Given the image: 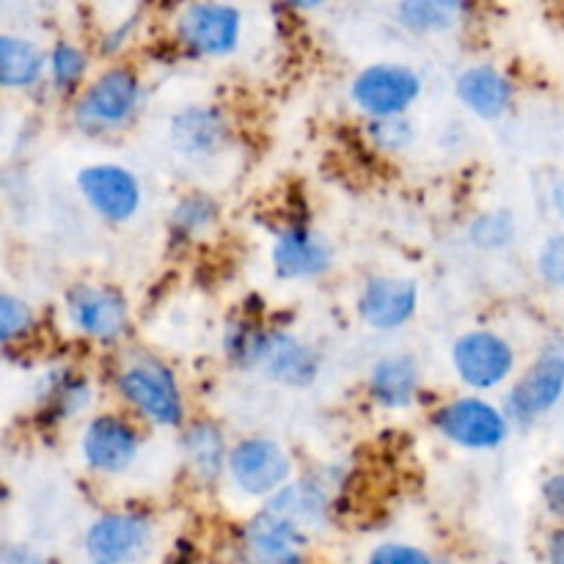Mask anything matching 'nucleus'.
<instances>
[{"label":"nucleus","mask_w":564,"mask_h":564,"mask_svg":"<svg viewBox=\"0 0 564 564\" xmlns=\"http://www.w3.org/2000/svg\"><path fill=\"white\" fill-rule=\"evenodd\" d=\"M518 237V220L510 209H490V213L477 215L468 224V242L477 251H505L516 242Z\"/></svg>","instance_id":"nucleus-26"},{"label":"nucleus","mask_w":564,"mask_h":564,"mask_svg":"<svg viewBox=\"0 0 564 564\" xmlns=\"http://www.w3.org/2000/svg\"><path fill=\"white\" fill-rule=\"evenodd\" d=\"M91 400V383L86 378H80V375H64L50 389V405H53L58 419L80 416L83 411H88Z\"/></svg>","instance_id":"nucleus-28"},{"label":"nucleus","mask_w":564,"mask_h":564,"mask_svg":"<svg viewBox=\"0 0 564 564\" xmlns=\"http://www.w3.org/2000/svg\"><path fill=\"white\" fill-rule=\"evenodd\" d=\"M564 397V341H551L527 372L512 383L505 413L512 424H534L549 416Z\"/></svg>","instance_id":"nucleus-9"},{"label":"nucleus","mask_w":564,"mask_h":564,"mask_svg":"<svg viewBox=\"0 0 564 564\" xmlns=\"http://www.w3.org/2000/svg\"><path fill=\"white\" fill-rule=\"evenodd\" d=\"M116 394L138 419L160 430L187 422V405L174 369L160 358L143 356L124 364L116 375Z\"/></svg>","instance_id":"nucleus-1"},{"label":"nucleus","mask_w":564,"mask_h":564,"mask_svg":"<svg viewBox=\"0 0 564 564\" xmlns=\"http://www.w3.org/2000/svg\"><path fill=\"white\" fill-rule=\"evenodd\" d=\"M33 323H36V314H33L31 303L9 295V292H0V345H9V341L31 334Z\"/></svg>","instance_id":"nucleus-30"},{"label":"nucleus","mask_w":564,"mask_h":564,"mask_svg":"<svg viewBox=\"0 0 564 564\" xmlns=\"http://www.w3.org/2000/svg\"><path fill=\"white\" fill-rule=\"evenodd\" d=\"M231 141V124L218 105H185L169 119V147L187 163L220 158Z\"/></svg>","instance_id":"nucleus-14"},{"label":"nucleus","mask_w":564,"mask_h":564,"mask_svg":"<svg viewBox=\"0 0 564 564\" xmlns=\"http://www.w3.org/2000/svg\"><path fill=\"white\" fill-rule=\"evenodd\" d=\"M141 430L121 413H97L80 433V457L99 477H121L141 455Z\"/></svg>","instance_id":"nucleus-12"},{"label":"nucleus","mask_w":564,"mask_h":564,"mask_svg":"<svg viewBox=\"0 0 564 564\" xmlns=\"http://www.w3.org/2000/svg\"><path fill=\"white\" fill-rule=\"evenodd\" d=\"M50 80L58 91H75L88 72V55L72 42H58L50 53Z\"/></svg>","instance_id":"nucleus-27"},{"label":"nucleus","mask_w":564,"mask_h":564,"mask_svg":"<svg viewBox=\"0 0 564 564\" xmlns=\"http://www.w3.org/2000/svg\"><path fill=\"white\" fill-rule=\"evenodd\" d=\"M229 446L224 430L209 419L187 422L182 433V457L191 479L202 488H213L226 477V460H229Z\"/></svg>","instance_id":"nucleus-21"},{"label":"nucleus","mask_w":564,"mask_h":564,"mask_svg":"<svg viewBox=\"0 0 564 564\" xmlns=\"http://www.w3.org/2000/svg\"><path fill=\"white\" fill-rule=\"evenodd\" d=\"M264 330L268 328L246 317L231 319L224 328V356L237 372H257Z\"/></svg>","instance_id":"nucleus-25"},{"label":"nucleus","mask_w":564,"mask_h":564,"mask_svg":"<svg viewBox=\"0 0 564 564\" xmlns=\"http://www.w3.org/2000/svg\"><path fill=\"white\" fill-rule=\"evenodd\" d=\"M549 560H551V564H564V527L556 529V532H551Z\"/></svg>","instance_id":"nucleus-35"},{"label":"nucleus","mask_w":564,"mask_h":564,"mask_svg":"<svg viewBox=\"0 0 564 564\" xmlns=\"http://www.w3.org/2000/svg\"><path fill=\"white\" fill-rule=\"evenodd\" d=\"M270 264L281 281L323 279L334 268V246L312 226L290 224L275 231L270 246Z\"/></svg>","instance_id":"nucleus-16"},{"label":"nucleus","mask_w":564,"mask_h":564,"mask_svg":"<svg viewBox=\"0 0 564 564\" xmlns=\"http://www.w3.org/2000/svg\"><path fill=\"white\" fill-rule=\"evenodd\" d=\"M430 424L438 438L466 452L501 449L512 430L505 408L479 394H460L455 400L441 402L430 416Z\"/></svg>","instance_id":"nucleus-4"},{"label":"nucleus","mask_w":564,"mask_h":564,"mask_svg":"<svg viewBox=\"0 0 564 564\" xmlns=\"http://www.w3.org/2000/svg\"><path fill=\"white\" fill-rule=\"evenodd\" d=\"M154 543V521L147 512L113 510L102 512L83 538L91 564H135L149 554Z\"/></svg>","instance_id":"nucleus-10"},{"label":"nucleus","mask_w":564,"mask_h":564,"mask_svg":"<svg viewBox=\"0 0 564 564\" xmlns=\"http://www.w3.org/2000/svg\"><path fill=\"white\" fill-rule=\"evenodd\" d=\"M257 372L275 386L308 389L319 378V352L292 330L268 328Z\"/></svg>","instance_id":"nucleus-17"},{"label":"nucleus","mask_w":564,"mask_h":564,"mask_svg":"<svg viewBox=\"0 0 564 564\" xmlns=\"http://www.w3.org/2000/svg\"><path fill=\"white\" fill-rule=\"evenodd\" d=\"M226 479L242 499L268 501L295 479L290 449L268 435H246L229 446Z\"/></svg>","instance_id":"nucleus-3"},{"label":"nucleus","mask_w":564,"mask_h":564,"mask_svg":"<svg viewBox=\"0 0 564 564\" xmlns=\"http://www.w3.org/2000/svg\"><path fill=\"white\" fill-rule=\"evenodd\" d=\"M176 42L198 58H226L240 47L242 14L220 0H193L176 14Z\"/></svg>","instance_id":"nucleus-7"},{"label":"nucleus","mask_w":564,"mask_h":564,"mask_svg":"<svg viewBox=\"0 0 564 564\" xmlns=\"http://www.w3.org/2000/svg\"><path fill=\"white\" fill-rule=\"evenodd\" d=\"M77 191L105 224H130L143 207V185L132 169L121 163H91L77 171Z\"/></svg>","instance_id":"nucleus-11"},{"label":"nucleus","mask_w":564,"mask_h":564,"mask_svg":"<svg viewBox=\"0 0 564 564\" xmlns=\"http://www.w3.org/2000/svg\"><path fill=\"white\" fill-rule=\"evenodd\" d=\"M367 135H369V143H372L378 152H386V154L408 152V149L413 147V141H416V130H413L408 116L369 121Z\"/></svg>","instance_id":"nucleus-29"},{"label":"nucleus","mask_w":564,"mask_h":564,"mask_svg":"<svg viewBox=\"0 0 564 564\" xmlns=\"http://www.w3.org/2000/svg\"><path fill=\"white\" fill-rule=\"evenodd\" d=\"M367 391L375 405L405 411L422 394V364L411 352H389L369 369Z\"/></svg>","instance_id":"nucleus-18"},{"label":"nucleus","mask_w":564,"mask_h":564,"mask_svg":"<svg viewBox=\"0 0 564 564\" xmlns=\"http://www.w3.org/2000/svg\"><path fill=\"white\" fill-rule=\"evenodd\" d=\"M66 319L83 339L119 345L132 328L127 297L108 284H75L66 292Z\"/></svg>","instance_id":"nucleus-8"},{"label":"nucleus","mask_w":564,"mask_h":564,"mask_svg":"<svg viewBox=\"0 0 564 564\" xmlns=\"http://www.w3.org/2000/svg\"><path fill=\"white\" fill-rule=\"evenodd\" d=\"M455 97L460 99L463 108L482 121H496L512 108L516 99V86L501 69L490 64L468 66L457 75Z\"/></svg>","instance_id":"nucleus-19"},{"label":"nucleus","mask_w":564,"mask_h":564,"mask_svg":"<svg viewBox=\"0 0 564 564\" xmlns=\"http://www.w3.org/2000/svg\"><path fill=\"white\" fill-rule=\"evenodd\" d=\"M367 564H438L424 549L413 543H400V540H389L369 551Z\"/></svg>","instance_id":"nucleus-32"},{"label":"nucleus","mask_w":564,"mask_h":564,"mask_svg":"<svg viewBox=\"0 0 564 564\" xmlns=\"http://www.w3.org/2000/svg\"><path fill=\"white\" fill-rule=\"evenodd\" d=\"M312 534L270 510L248 518L237 540L240 564H306Z\"/></svg>","instance_id":"nucleus-13"},{"label":"nucleus","mask_w":564,"mask_h":564,"mask_svg":"<svg viewBox=\"0 0 564 564\" xmlns=\"http://www.w3.org/2000/svg\"><path fill=\"white\" fill-rule=\"evenodd\" d=\"M424 91L422 75L405 64H369L352 77L350 83V102L356 105L358 113L375 119H394V116H408V110L419 102Z\"/></svg>","instance_id":"nucleus-6"},{"label":"nucleus","mask_w":564,"mask_h":564,"mask_svg":"<svg viewBox=\"0 0 564 564\" xmlns=\"http://www.w3.org/2000/svg\"><path fill=\"white\" fill-rule=\"evenodd\" d=\"M284 3L292 6V9H297V11H314V9H319L325 0H284Z\"/></svg>","instance_id":"nucleus-36"},{"label":"nucleus","mask_w":564,"mask_h":564,"mask_svg":"<svg viewBox=\"0 0 564 564\" xmlns=\"http://www.w3.org/2000/svg\"><path fill=\"white\" fill-rule=\"evenodd\" d=\"M540 496H543V507L549 510V516L554 518V521L564 523V471L545 477Z\"/></svg>","instance_id":"nucleus-33"},{"label":"nucleus","mask_w":564,"mask_h":564,"mask_svg":"<svg viewBox=\"0 0 564 564\" xmlns=\"http://www.w3.org/2000/svg\"><path fill=\"white\" fill-rule=\"evenodd\" d=\"M44 55L36 44L17 36H0V88H28L39 83Z\"/></svg>","instance_id":"nucleus-23"},{"label":"nucleus","mask_w":564,"mask_h":564,"mask_svg":"<svg viewBox=\"0 0 564 564\" xmlns=\"http://www.w3.org/2000/svg\"><path fill=\"white\" fill-rule=\"evenodd\" d=\"M455 378L468 391H496L510 383L518 372L516 345L505 334L490 328H471L452 341L449 350Z\"/></svg>","instance_id":"nucleus-5"},{"label":"nucleus","mask_w":564,"mask_h":564,"mask_svg":"<svg viewBox=\"0 0 564 564\" xmlns=\"http://www.w3.org/2000/svg\"><path fill=\"white\" fill-rule=\"evenodd\" d=\"M141 77L130 66H110L94 77L75 105V124L88 135L121 132L141 108Z\"/></svg>","instance_id":"nucleus-2"},{"label":"nucleus","mask_w":564,"mask_h":564,"mask_svg":"<svg viewBox=\"0 0 564 564\" xmlns=\"http://www.w3.org/2000/svg\"><path fill=\"white\" fill-rule=\"evenodd\" d=\"M262 507L264 510L275 512V516L286 518V521L295 523V527H301L306 534H312L317 532V529L328 527L334 499H330V488L323 479L295 477L290 485H284L273 499L264 501Z\"/></svg>","instance_id":"nucleus-20"},{"label":"nucleus","mask_w":564,"mask_h":564,"mask_svg":"<svg viewBox=\"0 0 564 564\" xmlns=\"http://www.w3.org/2000/svg\"><path fill=\"white\" fill-rule=\"evenodd\" d=\"M220 218V204L209 193L191 191L171 207V231L180 240H198Z\"/></svg>","instance_id":"nucleus-24"},{"label":"nucleus","mask_w":564,"mask_h":564,"mask_svg":"<svg viewBox=\"0 0 564 564\" xmlns=\"http://www.w3.org/2000/svg\"><path fill=\"white\" fill-rule=\"evenodd\" d=\"M466 0H400L397 20L416 36H433L452 31L460 22Z\"/></svg>","instance_id":"nucleus-22"},{"label":"nucleus","mask_w":564,"mask_h":564,"mask_svg":"<svg viewBox=\"0 0 564 564\" xmlns=\"http://www.w3.org/2000/svg\"><path fill=\"white\" fill-rule=\"evenodd\" d=\"M356 312L375 334H394L416 317L419 284L405 275H369L358 292Z\"/></svg>","instance_id":"nucleus-15"},{"label":"nucleus","mask_w":564,"mask_h":564,"mask_svg":"<svg viewBox=\"0 0 564 564\" xmlns=\"http://www.w3.org/2000/svg\"><path fill=\"white\" fill-rule=\"evenodd\" d=\"M174 564H196V562H185V560H180V562H174Z\"/></svg>","instance_id":"nucleus-37"},{"label":"nucleus","mask_w":564,"mask_h":564,"mask_svg":"<svg viewBox=\"0 0 564 564\" xmlns=\"http://www.w3.org/2000/svg\"><path fill=\"white\" fill-rule=\"evenodd\" d=\"M3 564H44V556H39L36 551L25 549V545H11L3 554Z\"/></svg>","instance_id":"nucleus-34"},{"label":"nucleus","mask_w":564,"mask_h":564,"mask_svg":"<svg viewBox=\"0 0 564 564\" xmlns=\"http://www.w3.org/2000/svg\"><path fill=\"white\" fill-rule=\"evenodd\" d=\"M538 275L551 290H564V235L543 240L538 251Z\"/></svg>","instance_id":"nucleus-31"}]
</instances>
